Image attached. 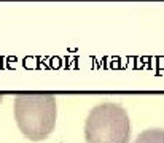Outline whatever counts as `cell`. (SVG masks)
<instances>
[{"label":"cell","mask_w":164,"mask_h":143,"mask_svg":"<svg viewBox=\"0 0 164 143\" xmlns=\"http://www.w3.org/2000/svg\"><path fill=\"white\" fill-rule=\"evenodd\" d=\"M2 99H3V94H2V92H0V102H2Z\"/></svg>","instance_id":"4"},{"label":"cell","mask_w":164,"mask_h":143,"mask_svg":"<svg viewBox=\"0 0 164 143\" xmlns=\"http://www.w3.org/2000/svg\"><path fill=\"white\" fill-rule=\"evenodd\" d=\"M13 110L18 127L29 140L42 141L54 132L58 105L53 92H18Z\"/></svg>","instance_id":"1"},{"label":"cell","mask_w":164,"mask_h":143,"mask_svg":"<svg viewBox=\"0 0 164 143\" xmlns=\"http://www.w3.org/2000/svg\"><path fill=\"white\" fill-rule=\"evenodd\" d=\"M132 143H164V129L151 127L140 132Z\"/></svg>","instance_id":"3"},{"label":"cell","mask_w":164,"mask_h":143,"mask_svg":"<svg viewBox=\"0 0 164 143\" xmlns=\"http://www.w3.org/2000/svg\"><path fill=\"white\" fill-rule=\"evenodd\" d=\"M131 118L120 103L102 102L89 110L85 121L86 143H129Z\"/></svg>","instance_id":"2"}]
</instances>
